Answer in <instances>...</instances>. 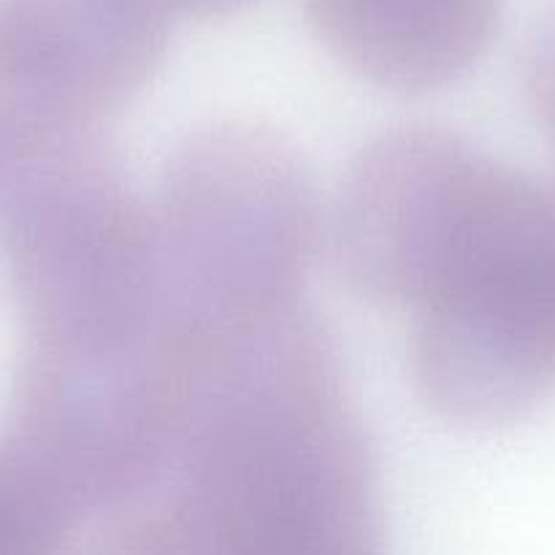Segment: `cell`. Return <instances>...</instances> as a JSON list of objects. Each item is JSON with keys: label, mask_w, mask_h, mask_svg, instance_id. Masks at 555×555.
I'll use <instances>...</instances> for the list:
<instances>
[{"label": "cell", "mask_w": 555, "mask_h": 555, "mask_svg": "<svg viewBox=\"0 0 555 555\" xmlns=\"http://www.w3.org/2000/svg\"><path fill=\"white\" fill-rule=\"evenodd\" d=\"M325 47L379 87L423 92L464 76L499 27L502 0H304Z\"/></svg>", "instance_id": "obj_8"}, {"label": "cell", "mask_w": 555, "mask_h": 555, "mask_svg": "<svg viewBox=\"0 0 555 555\" xmlns=\"http://www.w3.org/2000/svg\"><path fill=\"white\" fill-rule=\"evenodd\" d=\"M502 163L455 133L404 125L369 141L331 215L336 269L356 296L417 309L442 287Z\"/></svg>", "instance_id": "obj_6"}, {"label": "cell", "mask_w": 555, "mask_h": 555, "mask_svg": "<svg viewBox=\"0 0 555 555\" xmlns=\"http://www.w3.org/2000/svg\"><path fill=\"white\" fill-rule=\"evenodd\" d=\"M3 119H5V108H3V95H0V139H3Z\"/></svg>", "instance_id": "obj_12"}, {"label": "cell", "mask_w": 555, "mask_h": 555, "mask_svg": "<svg viewBox=\"0 0 555 555\" xmlns=\"http://www.w3.org/2000/svg\"><path fill=\"white\" fill-rule=\"evenodd\" d=\"M87 520L57 480L16 442L0 439V555L63 551Z\"/></svg>", "instance_id": "obj_9"}, {"label": "cell", "mask_w": 555, "mask_h": 555, "mask_svg": "<svg viewBox=\"0 0 555 555\" xmlns=\"http://www.w3.org/2000/svg\"><path fill=\"white\" fill-rule=\"evenodd\" d=\"M182 396V336L166 318L92 336H27L11 431L85 518L112 520L160 475Z\"/></svg>", "instance_id": "obj_5"}, {"label": "cell", "mask_w": 555, "mask_h": 555, "mask_svg": "<svg viewBox=\"0 0 555 555\" xmlns=\"http://www.w3.org/2000/svg\"><path fill=\"white\" fill-rule=\"evenodd\" d=\"M168 22L157 0H0L3 108L43 122H103L160 68Z\"/></svg>", "instance_id": "obj_7"}, {"label": "cell", "mask_w": 555, "mask_h": 555, "mask_svg": "<svg viewBox=\"0 0 555 555\" xmlns=\"http://www.w3.org/2000/svg\"><path fill=\"white\" fill-rule=\"evenodd\" d=\"M412 383L434 415L496 428L555 385V179L502 166L448 280L417 309Z\"/></svg>", "instance_id": "obj_4"}, {"label": "cell", "mask_w": 555, "mask_h": 555, "mask_svg": "<svg viewBox=\"0 0 555 555\" xmlns=\"http://www.w3.org/2000/svg\"><path fill=\"white\" fill-rule=\"evenodd\" d=\"M135 555H363L377 547V475L325 325L296 304L182 334L171 450L150 491L106 520Z\"/></svg>", "instance_id": "obj_1"}, {"label": "cell", "mask_w": 555, "mask_h": 555, "mask_svg": "<svg viewBox=\"0 0 555 555\" xmlns=\"http://www.w3.org/2000/svg\"><path fill=\"white\" fill-rule=\"evenodd\" d=\"M0 266L27 336H92L166 318L150 198L98 125L5 112Z\"/></svg>", "instance_id": "obj_2"}, {"label": "cell", "mask_w": 555, "mask_h": 555, "mask_svg": "<svg viewBox=\"0 0 555 555\" xmlns=\"http://www.w3.org/2000/svg\"><path fill=\"white\" fill-rule=\"evenodd\" d=\"M157 280L179 331L238 328L296 307L323 231L318 184L280 130H193L150 198Z\"/></svg>", "instance_id": "obj_3"}, {"label": "cell", "mask_w": 555, "mask_h": 555, "mask_svg": "<svg viewBox=\"0 0 555 555\" xmlns=\"http://www.w3.org/2000/svg\"><path fill=\"white\" fill-rule=\"evenodd\" d=\"M168 16H190V20H209V16L228 14L249 0H157Z\"/></svg>", "instance_id": "obj_11"}, {"label": "cell", "mask_w": 555, "mask_h": 555, "mask_svg": "<svg viewBox=\"0 0 555 555\" xmlns=\"http://www.w3.org/2000/svg\"><path fill=\"white\" fill-rule=\"evenodd\" d=\"M524 95L537 128L555 150V0L537 16L526 41Z\"/></svg>", "instance_id": "obj_10"}]
</instances>
